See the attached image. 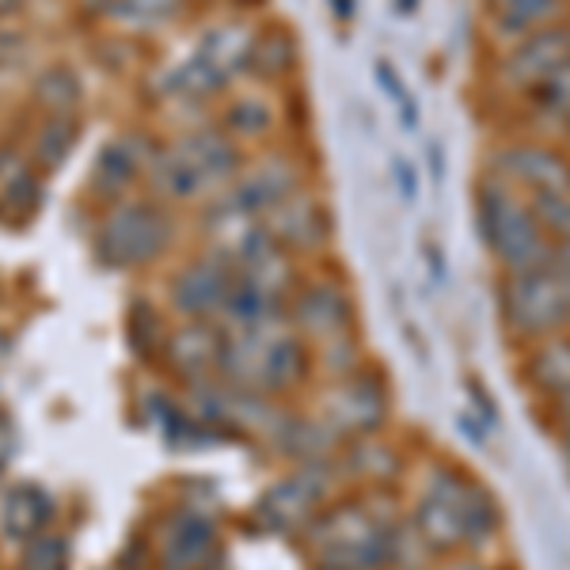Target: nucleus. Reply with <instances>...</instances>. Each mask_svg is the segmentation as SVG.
I'll use <instances>...</instances> for the list:
<instances>
[{
  "instance_id": "1",
  "label": "nucleus",
  "mask_w": 570,
  "mask_h": 570,
  "mask_svg": "<svg viewBox=\"0 0 570 570\" xmlns=\"http://www.w3.org/2000/svg\"><path fill=\"white\" fill-rule=\"evenodd\" d=\"M411 529L430 551H464L483 548L499 532V505L491 491L480 487L461 468H434L426 475L415 502Z\"/></svg>"
},
{
  "instance_id": "2",
  "label": "nucleus",
  "mask_w": 570,
  "mask_h": 570,
  "mask_svg": "<svg viewBox=\"0 0 570 570\" xmlns=\"http://www.w3.org/2000/svg\"><path fill=\"white\" fill-rule=\"evenodd\" d=\"M312 370L308 343L297 335V327L271 324L255 331H228L220 346V370L228 389L285 395L293 392Z\"/></svg>"
},
{
  "instance_id": "3",
  "label": "nucleus",
  "mask_w": 570,
  "mask_h": 570,
  "mask_svg": "<svg viewBox=\"0 0 570 570\" xmlns=\"http://www.w3.org/2000/svg\"><path fill=\"white\" fill-rule=\"evenodd\" d=\"M392 521L357 499L320 510L305 529V548L316 570H384L392 563Z\"/></svg>"
},
{
  "instance_id": "4",
  "label": "nucleus",
  "mask_w": 570,
  "mask_h": 570,
  "mask_svg": "<svg viewBox=\"0 0 570 570\" xmlns=\"http://www.w3.org/2000/svg\"><path fill=\"white\" fill-rule=\"evenodd\" d=\"M475 225L491 252V259L502 266L505 274L532 271V266L548 263L551 240L540 225L537 209L525 195L505 187L502 179L487 176L475 190Z\"/></svg>"
},
{
  "instance_id": "5",
  "label": "nucleus",
  "mask_w": 570,
  "mask_h": 570,
  "mask_svg": "<svg viewBox=\"0 0 570 570\" xmlns=\"http://www.w3.org/2000/svg\"><path fill=\"white\" fill-rule=\"evenodd\" d=\"M502 316L521 343L563 335L570 327V271L548 255V263L532 266V271L505 274Z\"/></svg>"
},
{
  "instance_id": "6",
  "label": "nucleus",
  "mask_w": 570,
  "mask_h": 570,
  "mask_svg": "<svg viewBox=\"0 0 570 570\" xmlns=\"http://www.w3.org/2000/svg\"><path fill=\"white\" fill-rule=\"evenodd\" d=\"M236 156L233 141L225 134H190L176 141L171 149L156 153L149 160V179L156 187V195L190 202L209 195L214 187H220L225 179L236 176Z\"/></svg>"
},
{
  "instance_id": "7",
  "label": "nucleus",
  "mask_w": 570,
  "mask_h": 570,
  "mask_svg": "<svg viewBox=\"0 0 570 570\" xmlns=\"http://www.w3.org/2000/svg\"><path fill=\"white\" fill-rule=\"evenodd\" d=\"M168 214L153 202H126L99 225L96 252L107 266H141L153 263L168 247Z\"/></svg>"
},
{
  "instance_id": "8",
  "label": "nucleus",
  "mask_w": 570,
  "mask_h": 570,
  "mask_svg": "<svg viewBox=\"0 0 570 570\" xmlns=\"http://www.w3.org/2000/svg\"><path fill=\"white\" fill-rule=\"evenodd\" d=\"M327 491L331 475L324 472V464L305 461L297 472H289L271 491H263V499L255 502V518L271 532H305L312 518L324 510Z\"/></svg>"
},
{
  "instance_id": "9",
  "label": "nucleus",
  "mask_w": 570,
  "mask_h": 570,
  "mask_svg": "<svg viewBox=\"0 0 570 570\" xmlns=\"http://www.w3.org/2000/svg\"><path fill=\"white\" fill-rule=\"evenodd\" d=\"M255 42L244 27H214L209 35H202V46L187 66L176 69L171 88L187 91V96H209V91L225 88L240 69L252 66Z\"/></svg>"
},
{
  "instance_id": "10",
  "label": "nucleus",
  "mask_w": 570,
  "mask_h": 570,
  "mask_svg": "<svg viewBox=\"0 0 570 570\" xmlns=\"http://www.w3.org/2000/svg\"><path fill=\"white\" fill-rule=\"evenodd\" d=\"M389 419V389L376 373H343V381L324 395V426L335 438H373Z\"/></svg>"
},
{
  "instance_id": "11",
  "label": "nucleus",
  "mask_w": 570,
  "mask_h": 570,
  "mask_svg": "<svg viewBox=\"0 0 570 570\" xmlns=\"http://www.w3.org/2000/svg\"><path fill=\"white\" fill-rule=\"evenodd\" d=\"M491 176L513 187L518 195H525L529 202H540L559 195V190H570V160L551 145L513 141L491 156Z\"/></svg>"
},
{
  "instance_id": "12",
  "label": "nucleus",
  "mask_w": 570,
  "mask_h": 570,
  "mask_svg": "<svg viewBox=\"0 0 570 570\" xmlns=\"http://www.w3.org/2000/svg\"><path fill=\"white\" fill-rule=\"evenodd\" d=\"M289 324L301 338H312L324 351L351 346L354 338V305L338 282H312L293 297Z\"/></svg>"
},
{
  "instance_id": "13",
  "label": "nucleus",
  "mask_w": 570,
  "mask_h": 570,
  "mask_svg": "<svg viewBox=\"0 0 570 570\" xmlns=\"http://www.w3.org/2000/svg\"><path fill=\"white\" fill-rule=\"evenodd\" d=\"M217 521L195 505H179L164 518L156 540V567L160 570H206L217 556Z\"/></svg>"
},
{
  "instance_id": "14",
  "label": "nucleus",
  "mask_w": 570,
  "mask_h": 570,
  "mask_svg": "<svg viewBox=\"0 0 570 570\" xmlns=\"http://www.w3.org/2000/svg\"><path fill=\"white\" fill-rule=\"evenodd\" d=\"M563 66H570V35L567 27H548V31H537L510 46V53L499 66V80L505 88L529 96L532 88H540L551 72H559Z\"/></svg>"
},
{
  "instance_id": "15",
  "label": "nucleus",
  "mask_w": 570,
  "mask_h": 570,
  "mask_svg": "<svg viewBox=\"0 0 570 570\" xmlns=\"http://www.w3.org/2000/svg\"><path fill=\"white\" fill-rule=\"evenodd\" d=\"M236 271L217 255L187 263L171 282V308L187 320H214L225 308V297L233 289Z\"/></svg>"
},
{
  "instance_id": "16",
  "label": "nucleus",
  "mask_w": 570,
  "mask_h": 570,
  "mask_svg": "<svg viewBox=\"0 0 570 570\" xmlns=\"http://www.w3.org/2000/svg\"><path fill=\"white\" fill-rule=\"evenodd\" d=\"M220 346H225V335H220L214 324H206V320H187L176 335H168L164 357H168V370L190 389V384L214 381L217 376Z\"/></svg>"
},
{
  "instance_id": "17",
  "label": "nucleus",
  "mask_w": 570,
  "mask_h": 570,
  "mask_svg": "<svg viewBox=\"0 0 570 570\" xmlns=\"http://www.w3.org/2000/svg\"><path fill=\"white\" fill-rule=\"evenodd\" d=\"M289 195H297V171H293L289 160H263L259 168H252L247 176L236 183L233 195L220 202V209L228 214H271L274 206H282Z\"/></svg>"
},
{
  "instance_id": "18",
  "label": "nucleus",
  "mask_w": 570,
  "mask_h": 570,
  "mask_svg": "<svg viewBox=\"0 0 570 570\" xmlns=\"http://www.w3.org/2000/svg\"><path fill=\"white\" fill-rule=\"evenodd\" d=\"M263 228L282 247H289V252H312V247L324 244L327 233H331L324 206H320V202L312 198V195H305V190L289 195V198L282 202V206H274L271 214H266Z\"/></svg>"
},
{
  "instance_id": "19",
  "label": "nucleus",
  "mask_w": 570,
  "mask_h": 570,
  "mask_svg": "<svg viewBox=\"0 0 570 570\" xmlns=\"http://www.w3.org/2000/svg\"><path fill=\"white\" fill-rule=\"evenodd\" d=\"M53 521V494L39 483H16L0 502V532L16 544H27Z\"/></svg>"
},
{
  "instance_id": "20",
  "label": "nucleus",
  "mask_w": 570,
  "mask_h": 570,
  "mask_svg": "<svg viewBox=\"0 0 570 570\" xmlns=\"http://www.w3.org/2000/svg\"><path fill=\"white\" fill-rule=\"evenodd\" d=\"M525 376L540 395H548L551 403H563L570 395V338L551 335L529 343Z\"/></svg>"
},
{
  "instance_id": "21",
  "label": "nucleus",
  "mask_w": 570,
  "mask_h": 570,
  "mask_svg": "<svg viewBox=\"0 0 570 570\" xmlns=\"http://www.w3.org/2000/svg\"><path fill=\"white\" fill-rule=\"evenodd\" d=\"M563 12H567V0H491L494 31L510 42L548 31V27H559Z\"/></svg>"
},
{
  "instance_id": "22",
  "label": "nucleus",
  "mask_w": 570,
  "mask_h": 570,
  "mask_svg": "<svg viewBox=\"0 0 570 570\" xmlns=\"http://www.w3.org/2000/svg\"><path fill=\"white\" fill-rule=\"evenodd\" d=\"M141 164L149 168V153L141 156V149H137V141H115L107 145L104 156L96 160V171H91V187L99 190V195H118V190H126L130 183L141 176Z\"/></svg>"
},
{
  "instance_id": "23",
  "label": "nucleus",
  "mask_w": 570,
  "mask_h": 570,
  "mask_svg": "<svg viewBox=\"0 0 570 570\" xmlns=\"http://www.w3.org/2000/svg\"><path fill=\"white\" fill-rule=\"evenodd\" d=\"M183 0H110V20L134 27V31H153V27L176 20Z\"/></svg>"
},
{
  "instance_id": "24",
  "label": "nucleus",
  "mask_w": 570,
  "mask_h": 570,
  "mask_svg": "<svg viewBox=\"0 0 570 570\" xmlns=\"http://www.w3.org/2000/svg\"><path fill=\"white\" fill-rule=\"evenodd\" d=\"M126 338H130V351L137 357H156L168 346V331H164L160 316L153 305H134L130 320H126Z\"/></svg>"
},
{
  "instance_id": "25",
  "label": "nucleus",
  "mask_w": 570,
  "mask_h": 570,
  "mask_svg": "<svg viewBox=\"0 0 570 570\" xmlns=\"http://www.w3.org/2000/svg\"><path fill=\"white\" fill-rule=\"evenodd\" d=\"M529 99H532V110H537L540 118L570 126V66L551 72L544 85L529 91Z\"/></svg>"
},
{
  "instance_id": "26",
  "label": "nucleus",
  "mask_w": 570,
  "mask_h": 570,
  "mask_svg": "<svg viewBox=\"0 0 570 570\" xmlns=\"http://www.w3.org/2000/svg\"><path fill=\"white\" fill-rule=\"evenodd\" d=\"M69 559H72L69 540L61 537V532L46 529V532H39V537L23 544L20 570H69Z\"/></svg>"
},
{
  "instance_id": "27",
  "label": "nucleus",
  "mask_w": 570,
  "mask_h": 570,
  "mask_svg": "<svg viewBox=\"0 0 570 570\" xmlns=\"http://www.w3.org/2000/svg\"><path fill=\"white\" fill-rule=\"evenodd\" d=\"M39 99L46 107H53V118H66L72 107L80 104V85L77 77L66 69H50L39 80Z\"/></svg>"
},
{
  "instance_id": "28",
  "label": "nucleus",
  "mask_w": 570,
  "mask_h": 570,
  "mask_svg": "<svg viewBox=\"0 0 570 570\" xmlns=\"http://www.w3.org/2000/svg\"><path fill=\"white\" fill-rule=\"evenodd\" d=\"M376 80H381V88L392 96L400 122L407 126V130H419V107H415V96H411V88L400 80V72H395L392 61H376Z\"/></svg>"
},
{
  "instance_id": "29",
  "label": "nucleus",
  "mask_w": 570,
  "mask_h": 570,
  "mask_svg": "<svg viewBox=\"0 0 570 570\" xmlns=\"http://www.w3.org/2000/svg\"><path fill=\"white\" fill-rule=\"evenodd\" d=\"M532 209H537V217H540V225H544L551 244L570 240V190H559V195H551V198L532 202Z\"/></svg>"
},
{
  "instance_id": "30",
  "label": "nucleus",
  "mask_w": 570,
  "mask_h": 570,
  "mask_svg": "<svg viewBox=\"0 0 570 570\" xmlns=\"http://www.w3.org/2000/svg\"><path fill=\"white\" fill-rule=\"evenodd\" d=\"M77 122L72 118H53L50 126L42 130L39 137V160H42V168H58L61 160L69 156L72 149V141H77Z\"/></svg>"
},
{
  "instance_id": "31",
  "label": "nucleus",
  "mask_w": 570,
  "mask_h": 570,
  "mask_svg": "<svg viewBox=\"0 0 570 570\" xmlns=\"http://www.w3.org/2000/svg\"><path fill=\"white\" fill-rule=\"evenodd\" d=\"M225 122L233 134L259 137V134H266V126H271V110H266V104H259V99H240V104L228 107Z\"/></svg>"
},
{
  "instance_id": "32",
  "label": "nucleus",
  "mask_w": 570,
  "mask_h": 570,
  "mask_svg": "<svg viewBox=\"0 0 570 570\" xmlns=\"http://www.w3.org/2000/svg\"><path fill=\"white\" fill-rule=\"evenodd\" d=\"M16 449H20V434H16V422L0 411V472H4V464L16 456Z\"/></svg>"
},
{
  "instance_id": "33",
  "label": "nucleus",
  "mask_w": 570,
  "mask_h": 570,
  "mask_svg": "<svg viewBox=\"0 0 570 570\" xmlns=\"http://www.w3.org/2000/svg\"><path fill=\"white\" fill-rule=\"evenodd\" d=\"M392 171H395V183H400V195L411 202V198H415V168H411L403 156H395Z\"/></svg>"
},
{
  "instance_id": "34",
  "label": "nucleus",
  "mask_w": 570,
  "mask_h": 570,
  "mask_svg": "<svg viewBox=\"0 0 570 570\" xmlns=\"http://www.w3.org/2000/svg\"><path fill=\"white\" fill-rule=\"evenodd\" d=\"M556 407H559V441H563V456L570 464V395L563 403H556Z\"/></svg>"
},
{
  "instance_id": "35",
  "label": "nucleus",
  "mask_w": 570,
  "mask_h": 570,
  "mask_svg": "<svg viewBox=\"0 0 570 570\" xmlns=\"http://www.w3.org/2000/svg\"><path fill=\"white\" fill-rule=\"evenodd\" d=\"M441 570H491V567L480 563V559H453V563H445Z\"/></svg>"
},
{
  "instance_id": "36",
  "label": "nucleus",
  "mask_w": 570,
  "mask_h": 570,
  "mask_svg": "<svg viewBox=\"0 0 570 570\" xmlns=\"http://www.w3.org/2000/svg\"><path fill=\"white\" fill-rule=\"evenodd\" d=\"M16 4H20V0H0V12H12Z\"/></svg>"
},
{
  "instance_id": "37",
  "label": "nucleus",
  "mask_w": 570,
  "mask_h": 570,
  "mask_svg": "<svg viewBox=\"0 0 570 570\" xmlns=\"http://www.w3.org/2000/svg\"><path fill=\"white\" fill-rule=\"evenodd\" d=\"M567 35H570V23H567Z\"/></svg>"
}]
</instances>
